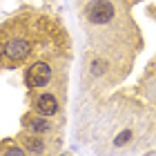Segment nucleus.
Returning a JSON list of instances; mask_svg holds the SVG:
<instances>
[{"label": "nucleus", "instance_id": "f257e3e1", "mask_svg": "<svg viewBox=\"0 0 156 156\" xmlns=\"http://www.w3.org/2000/svg\"><path fill=\"white\" fill-rule=\"evenodd\" d=\"M85 11H87V20L94 25H105L114 18V7L107 0H91Z\"/></svg>", "mask_w": 156, "mask_h": 156}, {"label": "nucleus", "instance_id": "f03ea898", "mask_svg": "<svg viewBox=\"0 0 156 156\" xmlns=\"http://www.w3.org/2000/svg\"><path fill=\"white\" fill-rule=\"evenodd\" d=\"M49 78H51V69H49V65H45V62H36V65H31L29 69H27L25 80H27L29 87H42V85L49 83Z\"/></svg>", "mask_w": 156, "mask_h": 156}, {"label": "nucleus", "instance_id": "7ed1b4c3", "mask_svg": "<svg viewBox=\"0 0 156 156\" xmlns=\"http://www.w3.org/2000/svg\"><path fill=\"white\" fill-rule=\"evenodd\" d=\"M29 51H31V45L27 40H9L5 45V56L11 60H23L29 56Z\"/></svg>", "mask_w": 156, "mask_h": 156}, {"label": "nucleus", "instance_id": "20e7f679", "mask_svg": "<svg viewBox=\"0 0 156 156\" xmlns=\"http://www.w3.org/2000/svg\"><path fill=\"white\" fill-rule=\"evenodd\" d=\"M36 109L42 116H51V114H56V109H58V101H56V96H51V94H42L36 101Z\"/></svg>", "mask_w": 156, "mask_h": 156}, {"label": "nucleus", "instance_id": "39448f33", "mask_svg": "<svg viewBox=\"0 0 156 156\" xmlns=\"http://www.w3.org/2000/svg\"><path fill=\"white\" fill-rule=\"evenodd\" d=\"M25 145H27V150H29L31 154H40L42 152V140H40V136H27L25 138Z\"/></svg>", "mask_w": 156, "mask_h": 156}, {"label": "nucleus", "instance_id": "423d86ee", "mask_svg": "<svg viewBox=\"0 0 156 156\" xmlns=\"http://www.w3.org/2000/svg\"><path fill=\"white\" fill-rule=\"evenodd\" d=\"M31 129H34V134L47 132V129H49V123H47V120H42V118H34V120H31Z\"/></svg>", "mask_w": 156, "mask_h": 156}, {"label": "nucleus", "instance_id": "0eeeda50", "mask_svg": "<svg viewBox=\"0 0 156 156\" xmlns=\"http://www.w3.org/2000/svg\"><path fill=\"white\" fill-rule=\"evenodd\" d=\"M129 138H132V132H123V134H118V138L114 140V143H116V145H125Z\"/></svg>", "mask_w": 156, "mask_h": 156}, {"label": "nucleus", "instance_id": "6e6552de", "mask_svg": "<svg viewBox=\"0 0 156 156\" xmlns=\"http://www.w3.org/2000/svg\"><path fill=\"white\" fill-rule=\"evenodd\" d=\"M5 156H25V154L20 152L18 147H11V150H7V152H5Z\"/></svg>", "mask_w": 156, "mask_h": 156}]
</instances>
